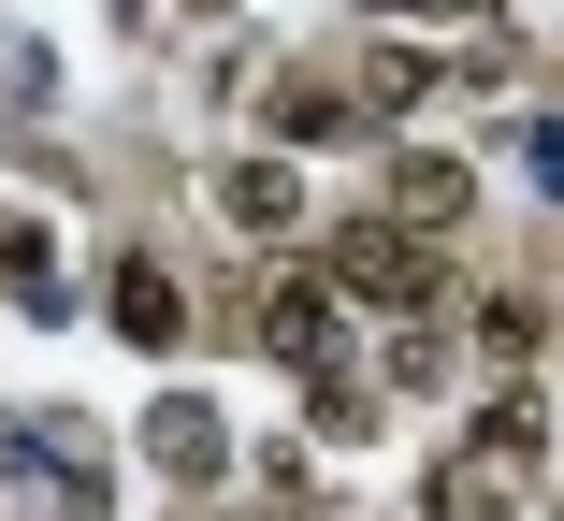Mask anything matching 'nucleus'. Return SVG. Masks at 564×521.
Returning a JSON list of instances; mask_svg holds the SVG:
<instances>
[{
    "label": "nucleus",
    "mask_w": 564,
    "mask_h": 521,
    "mask_svg": "<svg viewBox=\"0 0 564 521\" xmlns=\"http://www.w3.org/2000/svg\"><path fill=\"white\" fill-rule=\"evenodd\" d=\"M261 334H275L290 362H318V348H333V290H275V319H261Z\"/></svg>",
    "instance_id": "3"
},
{
    "label": "nucleus",
    "mask_w": 564,
    "mask_h": 521,
    "mask_svg": "<svg viewBox=\"0 0 564 521\" xmlns=\"http://www.w3.org/2000/svg\"><path fill=\"white\" fill-rule=\"evenodd\" d=\"M333 275H348L362 304H434V290H448V261H434V247H420L405 218H362L348 247H333Z\"/></svg>",
    "instance_id": "1"
},
{
    "label": "nucleus",
    "mask_w": 564,
    "mask_h": 521,
    "mask_svg": "<svg viewBox=\"0 0 564 521\" xmlns=\"http://www.w3.org/2000/svg\"><path fill=\"white\" fill-rule=\"evenodd\" d=\"M117 319L160 348V334H174V275H117Z\"/></svg>",
    "instance_id": "5"
},
{
    "label": "nucleus",
    "mask_w": 564,
    "mask_h": 521,
    "mask_svg": "<svg viewBox=\"0 0 564 521\" xmlns=\"http://www.w3.org/2000/svg\"><path fill=\"white\" fill-rule=\"evenodd\" d=\"M405 218H464V160H405Z\"/></svg>",
    "instance_id": "4"
},
{
    "label": "nucleus",
    "mask_w": 564,
    "mask_h": 521,
    "mask_svg": "<svg viewBox=\"0 0 564 521\" xmlns=\"http://www.w3.org/2000/svg\"><path fill=\"white\" fill-rule=\"evenodd\" d=\"M290 203H304V174H290V160H232V218H247V232H275Z\"/></svg>",
    "instance_id": "2"
}]
</instances>
